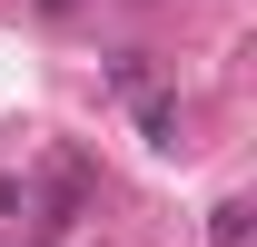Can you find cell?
Wrapping results in <instances>:
<instances>
[{"instance_id":"obj_1","label":"cell","mask_w":257,"mask_h":247,"mask_svg":"<svg viewBox=\"0 0 257 247\" xmlns=\"http://www.w3.org/2000/svg\"><path fill=\"white\" fill-rule=\"evenodd\" d=\"M139 129H149L159 149H178V109H168V99H139Z\"/></svg>"}]
</instances>
